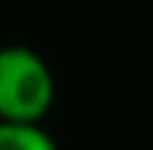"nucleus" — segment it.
Returning <instances> with one entry per match:
<instances>
[{"mask_svg":"<svg viewBox=\"0 0 153 150\" xmlns=\"http://www.w3.org/2000/svg\"><path fill=\"white\" fill-rule=\"evenodd\" d=\"M0 125H3V119H0Z\"/></svg>","mask_w":153,"mask_h":150,"instance_id":"obj_3","label":"nucleus"},{"mask_svg":"<svg viewBox=\"0 0 153 150\" xmlns=\"http://www.w3.org/2000/svg\"><path fill=\"white\" fill-rule=\"evenodd\" d=\"M56 100V81L38 50L25 44L0 47V119L38 125Z\"/></svg>","mask_w":153,"mask_h":150,"instance_id":"obj_1","label":"nucleus"},{"mask_svg":"<svg viewBox=\"0 0 153 150\" xmlns=\"http://www.w3.org/2000/svg\"><path fill=\"white\" fill-rule=\"evenodd\" d=\"M0 150H59L47 128L28 122H3L0 125Z\"/></svg>","mask_w":153,"mask_h":150,"instance_id":"obj_2","label":"nucleus"}]
</instances>
